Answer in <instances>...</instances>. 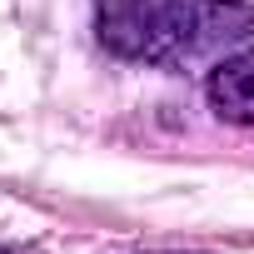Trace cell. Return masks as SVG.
Instances as JSON below:
<instances>
[{"label": "cell", "instance_id": "6da1fadb", "mask_svg": "<svg viewBox=\"0 0 254 254\" xmlns=\"http://www.w3.org/2000/svg\"><path fill=\"white\" fill-rule=\"evenodd\" d=\"M105 50L145 65H194L254 30L244 0H100Z\"/></svg>", "mask_w": 254, "mask_h": 254}, {"label": "cell", "instance_id": "7a4b0ae2", "mask_svg": "<svg viewBox=\"0 0 254 254\" xmlns=\"http://www.w3.org/2000/svg\"><path fill=\"white\" fill-rule=\"evenodd\" d=\"M209 105L229 125H254V50L229 55L209 75Z\"/></svg>", "mask_w": 254, "mask_h": 254}, {"label": "cell", "instance_id": "3957f363", "mask_svg": "<svg viewBox=\"0 0 254 254\" xmlns=\"http://www.w3.org/2000/svg\"><path fill=\"white\" fill-rule=\"evenodd\" d=\"M0 254H10V249H0Z\"/></svg>", "mask_w": 254, "mask_h": 254}]
</instances>
